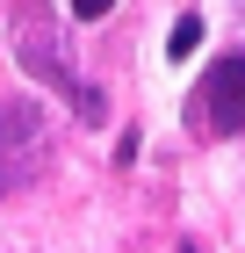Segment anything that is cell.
<instances>
[{"label": "cell", "mask_w": 245, "mask_h": 253, "mask_svg": "<svg viewBox=\"0 0 245 253\" xmlns=\"http://www.w3.org/2000/svg\"><path fill=\"white\" fill-rule=\"evenodd\" d=\"M188 253H195V246H188Z\"/></svg>", "instance_id": "obj_6"}, {"label": "cell", "mask_w": 245, "mask_h": 253, "mask_svg": "<svg viewBox=\"0 0 245 253\" xmlns=\"http://www.w3.org/2000/svg\"><path fill=\"white\" fill-rule=\"evenodd\" d=\"M15 58H22V73H36L43 87H58V94L72 101L79 123H101V116H108L101 87H87L79 73H65V58H58V43H51V29H43V22H22V29H15Z\"/></svg>", "instance_id": "obj_2"}, {"label": "cell", "mask_w": 245, "mask_h": 253, "mask_svg": "<svg viewBox=\"0 0 245 253\" xmlns=\"http://www.w3.org/2000/svg\"><path fill=\"white\" fill-rule=\"evenodd\" d=\"M43 159H51V137H43V109L29 94L0 101V195L29 188L43 174Z\"/></svg>", "instance_id": "obj_1"}, {"label": "cell", "mask_w": 245, "mask_h": 253, "mask_svg": "<svg viewBox=\"0 0 245 253\" xmlns=\"http://www.w3.org/2000/svg\"><path fill=\"white\" fill-rule=\"evenodd\" d=\"M195 43H202V15H180V22H173V43H166V58H195Z\"/></svg>", "instance_id": "obj_4"}, {"label": "cell", "mask_w": 245, "mask_h": 253, "mask_svg": "<svg viewBox=\"0 0 245 253\" xmlns=\"http://www.w3.org/2000/svg\"><path fill=\"white\" fill-rule=\"evenodd\" d=\"M108 7H115V0H72V15H79V22H101Z\"/></svg>", "instance_id": "obj_5"}, {"label": "cell", "mask_w": 245, "mask_h": 253, "mask_svg": "<svg viewBox=\"0 0 245 253\" xmlns=\"http://www.w3.org/2000/svg\"><path fill=\"white\" fill-rule=\"evenodd\" d=\"M195 116H202V130H216V137H238L245 130V58H216L202 73Z\"/></svg>", "instance_id": "obj_3"}]
</instances>
